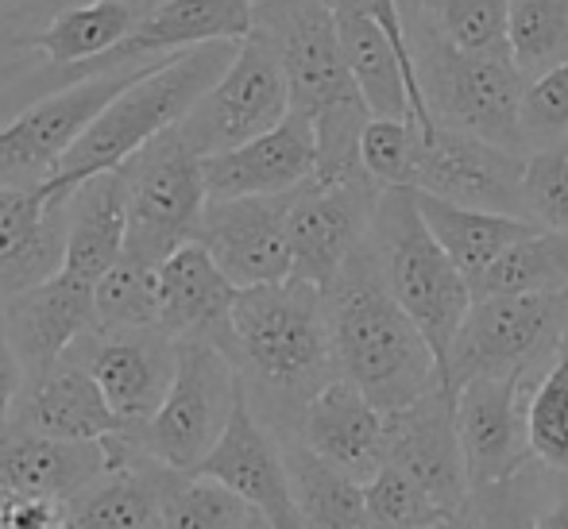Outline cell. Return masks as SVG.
I'll use <instances>...</instances> for the list:
<instances>
[{
    "label": "cell",
    "instance_id": "25",
    "mask_svg": "<svg viewBox=\"0 0 568 529\" xmlns=\"http://www.w3.org/2000/svg\"><path fill=\"white\" fill-rule=\"evenodd\" d=\"M333 16H337V35L344 62L352 70V82H356L359 98L367 101L372 116L387 120H418L422 132H434V116L426 109L418 82L406 70L398 47L390 43V35L379 28L375 16H367L356 0H329Z\"/></svg>",
    "mask_w": 568,
    "mask_h": 529
},
{
    "label": "cell",
    "instance_id": "27",
    "mask_svg": "<svg viewBox=\"0 0 568 529\" xmlns=\"http://www.w3.org/2000/svg\"><path fill=\"white\" fill-rule=\"evenodd\" d=\"M12 425L54 440H109L124 433V421L113 414L93 375L70 352L51 372L23 383Z\"/></svg>",
    "mask_w": 568,
    "mask_h": 529
},
{
    "label": "cell",
    "instance_id": "42",
    "mask_svg": "<svg viewBox=\"0 0 568 529\" xmlns=\"http://www.w3.org/2000/svg\"><path fill=\"white\" fill-rule=\"evenodd\" d=\"M523 135L526 151L549 147L568 135V62L541 74L538 82H526L523 98Z\"/></svg>",
    "mask_w": 568,
    "mask_h": 529
},
{
    "label": "cell",
    "instance_id": "9",
    "mask_svg": "<svg viewBox=\"0 0 568 529\" xmlns=\"http://www.w3.org/2000/svg\"><path fill=\"white\" fill-rule=\"evenodd\" d=\"M252 35L278 54L291 82V105L310 116V124L341 109L367 105L344 62L329 0H255Z\"/></svg>",
    "mask_w": 568,
    "mask_h": 529
},
{
    "label": "cell",
    "instance_id": "10",
    "mask_svg": "<svg viewBox=\"0 0 568 529\" xmlns=\"http://www.w3.org/2000/svg\"><path fill=\"white\" fill-rule=\"evenodd\" d=\"M159 62L120 70V74L85 78V82H74L67 90L47 93L16 120L0 124V186H43V182H51L70 151L78 147V140L93 128V120Z\"/></svg>",
    "mask_w": 568,
    "mask_h": 529
},
{
    "label": "cell",
    "instance_id": "44",
    "mask_svg": "<svg viewBox=\"0 0 568 529\" xmlns=\"http://www.w3.org/2000/svg\"><path fill=\"white\" fill-rule=\"evenodd\" d=\"M359 8H364L367 16H375L379 20V28L390 35V43L398 47V54H403L406 70H410L414 78V54H410V35H406V16H403V0H356ZM418 82V78H414Z\"/></svg>",
    "mask_w": 568,
    "mask_h": 529
},
{
    "label": "cell",
    "instance_id": "39",
    "mask_svg": "<svg viewBox=\"0 0 568 529\" xmlns=\"http://www.w3.org/2000/svg\"><path fill=\"white\" fill-rule=\"evenodd\" d=\"M418 151H422V124L418 120H387L372 116L359 140V163L367 179L379 182L383 190H414L418 174Z\"/></svg>",
    "mask_w": 568,
    "mask_h": 529
},
{
    "label": "cell",
    "instance_id": "33",
    "mask_svg": "<svg viewBox=\"0 0 568 529\" xmlns=\"http://www.w3.org/2000/svg\"><path fill=\"white\" fill-rule=\"evenodd\" d=\"M403 16L426 20L460 51L510 54V0H403Z\"/></svg>",
    "mask_w": 568,
    "mask_h": 529
},
{
    "label": "cell",
    "instance_id": "34",
    "mask_svg": "<svg viewBox=\"0 0 568 529\" xmlns=\"http://www.w3.org/2000/svg\"><path fill=\"white\" fill-rule=\"evenodd\" d=\"M557 479L561 476H554V471H546L538 460H530L518 476L503 479V484L476 487L468 507H464V526L468 529H538L541 507H546Z\"/></svg>",
    "mask_w": 568,
    "mask_h": 529
},
{
    "label": "cell",
    "instance_id": "15",
    "mask_svg": "<svg viewBox=\"0 0 568 529\" xmlns=\"http://www.w3.org/2000/svg\"><path fill=\"white\" fill-rule=\"evenodd\" d=\"M124 429L155 418L179 372V340L163 328H93L70 348Z\"/></svg>",
    "mask_w": 568,
    "mask_h": 529
},
{
    "label": "cell",
    "instance_id": "41",
    "mask_svg": "<svg viewBox=\"0 0 568 529\" xmlns=\"http://www.w3.org/2000/svg\"><path fill=\"white\" fill-rule=\"evenodd\" d=\"M364 499H367L372 518L383 529H429L445 518V510L437 507L406 471H398L395 464H383V468L367 479Z\"/></svg>",
    "mask_w": 568,
    "mask_h": 529
},
{
    "label": "cell",
    "instance_id": "51",
    "mask_svg": "<svg viewBox=\"0 0 568 529\" xmlns=\"http://www.w3.org/2000/svg\"><path fill=\"white\" fill-rule=\"evenodd\" d=\"M23 0H0V12H8V8H20Z\"/></svg>",
    "mask_w": 568,
    "mask_h": 529
},
{
    "label": "cell",
    "instance_id": "36",
    "mask_svg": "<svg viewBox=\"0 0 568 529\" xmlns=\"http://www.w3.org/2000/svg\"><path fill=\"white\" fill-rule=\"evenodd\" d=\"M526 440L541 468L554 476H568V340L530 390Z\"/></svg>",
    "mask_w": 568,
    "mask_h": 529
},
{
    "label": "cell",
    "instance_id": "14",
    "mask_svg": "<svg viewBox=\"0 0 568 529\" xmlns=\"http://www.w3.org/2000/svg\"><path fill=\"white\" fill-rule=\"evenodd\" d=\"M541 372L546 367L479 375L456 387V433H460L471 491L503 484L534 460L530 440H526V406H530V390Z\"/></svg>",
    "mask_w": 568,
    "mask_h": 529
},
{
    "label": "cell",
    "instance_id": "18",
    "mask_svg": "<svg viewBox=\"0 0 568 529\" xmlns=\"http://www.w3.org/2000/svg\"><path fill=\"white\" fill-rule=\"evenodd\" d=\"M74 190L0 186V309L51 283L67 263Z\"/></svg>",
    "mask_w": 568,
    "mask_h": 529
},
{
    "label": "cell",
    "instance_id": "43",
    "mask_svg": "<svg viewBox=\"0 0 568 529\" xmlns=\"http://www.w3.org/2000/svg\"><path fill=\"white\" fill-rule=\"evenodd\" d=\"M23 383H28V372H23L20 356H16L12 340H8L4 317H0V425L12 421L16 403L23 395Z\"/></svg>",
    "mask_w": 568,
    "mask_h": 529
},
{
    "label": "cell",
    "instance_id": "45",
    "mask_svg": "<svg viewBox=\"0 0 568 529\" xmlns=\"http://www.w3.org/2000/svg\"><path fill=\"white\" fill-rule=\"evenodd\" d=\"M36 35L39 31L31 28L28 20H20L12 8L0 12V67H12V62H23V59H31V54H39Z\"/></svg>",
    "mask_w": 568,
    "mask_h": 529
},
{
    "label": "cell",
    "instance_id": "49",
    "mask_svg": "<svg viewBox=\"0 0 568 529\" xmlns=\"http://www.w3.org/2000/svg\"><path fill=\"white\" fill-rule=\"evenodd\" d=\"M429 529H468V526H464V515H445L442 522L429 526Z\"/></svg>",
    "mask_w": 568,
    "mask_h": 529
},
{
    "label": "cell",
    "instance_id": "26",
    "mask_svg": "<svg viewBox=\"0 0 568 529\" xmlns=\"http://www.w3.org/2000/svg\"><path fill=\"white\" fill-rule=\"evenodd\" d=\"M310 452L329 460L333 468L348 471L352 479L367 484L383 468V445H387V414L344 375L325 383L310 398L302 414L298 437Z\"/></svg>",
    "mask_w": 568,
    "mask_h": 529
},
{
    "label": "cell",
    "instance_id": "8",
    "mask_svg": "<svg viewBox=\"0 0 568 529\" xmlns=\"http://www.w3.org/2000/svg\"><path fill=\"white\" fill-rule=\"evenodd\" d=\"M568 340V291L476 298L456 333L445 383L456 390L479 375L549 367Z\"/></svg>",
    "mask_w": 568,
    "mask_h": 529
},
{
    "label": "cell",
    "instance_id": "38",
    "mask_svg": "<svg viewBox=\"0 0 568 529\" xmlns=\"http://www.w3.org/2000/svg\"><path fill=\"white\" fill-rule=\"evenodd\" d=\"M252 518L240 495L202 476H174L163 499V529H244Z\"/></svg>",
    "mask_w": 568,
    "mask_h": 529
},
{
    "label": "cell",
    "instance_id": "3",
    "mask_svg": "<svg viewBox=\"0 0 568 529\" xmlns=\"http://www.w3.org/2000/svg\"><path fill=\"white\" fill-rule=\"evenodd\" d=\"M236 51L240 43H205L151 67L140 82L128 85L113 105L93 120V128L78 140V147L70 151L67 163L47 186L74 190L93 174L120 171L135 151L155 143L159 135L179 128L194 112L197 101L225 78Z\"/></svg>",
    "mask_w": 568,
    "mask_h": 529
},
{
    "label": "cell",
    "instance_id": "48",
    "mask_svg": "<svg viewBox=\"0 0 568 529\" xmlns=\"http://www.w3.org/2000/svg\"><path fill=\"white\" fill-rule=\"evenodd\" d=\"M31 59H36V54H31ZM31 59H23V62H31ZM23 62H12V67H0V90H4V85L12 82L16 74H20V70H23Z\"/></svg>",
    "mask_w": 568,
    "mask_h": 529
},
{
    "label": "cell",
    "instance_id": "11",
    "mask_svg": "<svg viewBox=\"0 0 568 529\" xmlns=\"http://www.w3.org/2000/svg\"><path fill=\"white\" fill-rule=\"evenodd\" d=\"M291 82L278 54L260 35H247L225 78L197 101L179 132L197 155L210 159L267 135L291 116Z\"/></svg>",
    "mask_w": 568,
    "mask_h": 529
},
{
    "label": "cell",
    "instance_id": "23",
    "mask_svg": "<svg viewBox=\"0 0 568 529\" xmlns=\"http://www.w3.org/2000/svg\"><path fill=\"white\" fill-rule=\"evenodd\" d=\"M109 464L105 440H54L0 425V499L70 502Z\"/></svg>",
    "mask_w": 568,
    "mask_h": 529
},
{
    "label": "cell",
    "instance_id": "13",
    "mask_svg": "<svg viewBox=\"0 0 568 529\" xmlns=\"http://www.w3.org/2000/svg\"><path fill=\"white\" fill-rule=\"evenodd\" d=\"M383 186L364 179L352 182H306L294 190L291 197V255H294V275L302 283L329 291L344 271V263L359 252L367 236H372L375 205H379Z\"/></svg>",
    "mask_w": 568,
    "mask_h": 529
},
{
    "label": "cell",
    "instance_id": "12",
    "mask_svg": "<svg viewBox=\"0 0 568 529\" xmlns=\"http://www.w3.org/2000/svg\"><path fill=\"white\" fill-rule=\"evenodd\" d=\"M523 179L526 151L499 147L491 140L442 124L434 132H422L418 174H414V190H422V194H434L442 202L464 205V210L530 221Z\"/></svg>",
    "mask_w": 568,
    "mask_h": 529
},
{
    "label": "cell",
    "instance_id": "17",
    "mask_svg": "<svg viewBox=\"0 0 568 529\" xmlns=\"http://www.w3.org/2000/svg\"><path fill=\"white\" fill-rule=\"evenodd\" d=\"M291 197H210L197 244L213 255L236 291L286 283L294 275L291 255Z\"/></svg>",
    "mask_w": 568,
    "mask_h": 529
},
{
    "label": "cell",
    "instance_id": "37",
    "mask_svg": "<svg viewBox=\"0 0 568 529\" xmlns=\"http://www.w3.org/2000/svg\"><path fill=\"white\" fill-rule=\"evenodd\" d=\"M98 328H159V267L124 260L93 291Z\"/></svg>",
    "mask_w": 568,
    "mask_h": 529
},
{
    "label": "cell",
    "instance_id": "24",
    "mask_svg": "<svg viewBox=\"0 0 568 529\" xmlns=\"http://www.w3.org/2000/svg\"><path fill=\"white\" fill-rule=\"evenodd\" d=\"M12 340L16 356H20L28 379L51 372L82 336L98 328V306H93V286L78 283L70 275H54L51 283L36 286V291L20 294L0 309Z\"/></svg>",
    "mask_w": 568,
    "mask_h": 529
},
{
    "label": "cell",
    "instance_id": "46",
    "mask_svg": "<svg viewBox=\"0 0 568 529\" xmlns=\"http://www.w3.org/2000/svg\"><path fill=\"white\" fill-rule=\"evenodd\" d=\"M78 4H90V0H23L20 8H12L20 20H28L36 31H43L47 23L54 20L59 12H67V8H78ZM128 4H135V8H143V12H151L155 4H163V0H128Z\"/></svg>",
    "mask_w": 568,
    "mask_h": 529
},
{
    "label": "cell",
    "instance_id": "1",
    "mask_svg": "<svg viewBox=\"0 0 568 529\" xmlns=\"http://www.w3.org/2000/svg\"><path fill=\"white\" fill-rule=\"evenodd\" d=\"M236 352L232 364L240 387L275 440L298 437L310 398L337 379L325 291L286 278V283L252 286L236 298Z\"/></svg>",
    "mask_w": 568,
    "mask_h": 529
},
{
    "label": "cell",
    "instance_id": "6",
    "mask_svg": "<svg viewBox=\"0 0 568 529\" xmlns=\"http://www.w3.org/2000/svg\"><path fill=\"white\" fill-rule=\"evenodd\" d=\"M120 179H124L128 205L124 255L159 267L179 247L197 244L210 190H205L202 155L182 140L179 128L135 151L120 166Z\"/></svg>",
    "mask_w": 568,
    "mask_h": 529
},
{
    "label": "cell",
    "instance_id": "47",
    "mask_svg": "<svg viewBox=\"0 0 568 529\" xmlns=\"http://www.w3.org/2000/svg\"><path fill=\"white\" fill-rule=\"evenodd\" d=\"M538 529H568V476L557 479V487L549 491L546 507H541Z\"/></svg>",
    "mask_w": 568,
    "mask_h": 529
},
{
    "label": "cell",
    "instance_id": "40",
    "mask_svg": "<svg viewBox=\"0 0 568 529\" xmlns=\"http://www.w3.org/2000/svg\"><path fill=\"white\" fill-rule=\"evenodd\" d=\"M526 216L538 228L568 232V135L549 147L526 151Z\"/></svg>",
    "mask_w": 568,
    "mask_h": 529
},
{
    "label": "cell",
    "instance_id": "31",
    "mask_svg": "<svg viewBox=\"0 0 568 529\" xmlns=\"http://www.w3.org/2000/svg\"><path fill=\"white\" fill-rule=\"evenodd\" d=\"M143 16L148 12L128 0H90V4L54 16L36 35V51L54 67H85V62L116 51L140 28Z\"/></svg>",
    "mask_w": 568,
    "mask_h": 529
},
{
    "label": "cell",
    "instance_id": "4",
    "mask_svg": "<svg viewBox=\"0 0 568 529\" xmlns=\"http://www.w3.org/2000/svg\"><path fill=\"white\" fill-rule=\"evenodd\" d=\"M406 35H410L414 78L434 124L479 135L510 151H526V78L518 74L510 54L460 51L418 16H406Z\"/></svg>",
    "mask_w": 568,
    "mask_h": 529
},
{
    "label": "cell",
    "instance_id": "22",
    "mask_svg": "<svg viewBox=\"0 0 568 529\" xmlns=\"http://www.w3.org/2000/svg\"><path fill=\"white\" fill-rule=\"evenodd\" d=\"M210 197H283L314 182L317 135L310 116H291L244 147L202 159Z\"/></svg>",
    "mask_w": 568,
    "mask_h": 529
},
{
    "label": "cell",
    "instance_id": "21",
    "mask_svg": "<svg viewBox=\"0 0 568 529\" xmlns=\"http://www.w3.org/2000/svg\"><path fill=\"white\" fill-rule=\"evenodd\" d=\"M105 471L62 502L67 529H163V499L179 471L143 456L120 433L105 440Z\"/></svg>",
    "mask_w": 568,
    "mask_h": 529
},
{
    "label": "cell",
    "instance_id": "5",
    "mask_svg": "<svg viewBox=\"0 0 568 529\" xmlns=\"http://www.w3.org/2000/svg\"><path fill=\"white\" fill-rule=\"evenodd\" d=\"M372 247L379 255V267L387 286L395 291L398 306L414 317L422 336L434 348L442 372L449 367L456 333L468 317L471 294L468 278L449 260L434 232L426 228L414 190H383L372 221Z\"/></svg>",
    "mask_w": 568,
    "mask_h": 529
},
{
    "label": "cell",
    "instance_id": "7",
    "mask_svg": "<svg viewBox=\"0 0 568 529\" xmlns=\"http://www.w3.org/2000/svg\"><path fill=\"white\" fill-rule=\"evenodd\" d=\"M240 398V372L210 344H179V372L155 418L132 425L120 437L179 476H197L225 437Z\"/></svg>",
    "mask_w": 568,
    "mask_h": 529
},
{
    "label": "cell",
    "instance_id": "29",
    "mask_svg": "<svg viewBox=\"0 0 568 529\" xmlns=\"http://www.w3.org/2000/svg\"><path fill=\"white\" fill-rule=\"evenodd\" d=\"M414 197H418L426 228L434 232L437 244L449 252V260L460 267L468 286H476V278L484 275L510 244H518V240H526L530 232H538V224L518 221V216L464 210V205L442 202V197L422 194V190H414Z\"/></svg>",
    "mask_w": 568,
    "mask_h": 529
},
{
    "label": "cell",
    "instance_id": "20",
    "mask_svg": "<svg viewBox=\"0 0 568 529\" xmlns=\"http://www.w3.org/2000/svg\"><path fill=\"white\" fill-rule=\"evenodd\" d=\"M236 298L202 244H186L159 263V328L179 344H210L232 359L236 352Z\"/></svg>",
    "mask_w": 568,
    "mask_h": 529
},
{
    "label": "cell",
    "instance_id": "28",
    "mask_svg": "<svg viewBox=\"0 0 568 529\" xmlns=\"http://www.w3.org/2000/svg\"><path fill=\"white\" fill-rule=\"evenodd\" d=\"M128 244V205L120 171L93 174L70 194V232L62 275L93 286L124 260Z\"/></svg>",
    "mask_w": 568,
    "mask_h": 529
},
{
    "label": "cell",
    "instance_id": "30",
    "mask_svg": "<svg viewBox=\"0 0 568 529\" xmlns=\"http://www.w3.org/2000/svg\"><path fill=\"white\" fill-rule=\"evenodd\" d=\"M286 471H291L294 502L306 529H383L367 510L364 484L348 471L333 468L302 440H278Z\"/></svg>",
    "mask_w": 568,
    "mask_h": 529
},
{
    "label": "cell",
    "instance_id": "19",
    "mask_svg": "<svg viewBox=\"0 0 568 529\" xmlns=\"http://www.w3.org/2000/svg\"><path fill=\"white\" fill-rule=\"evenodd\" d=\"M197 476L213 479V484L229 487L232 495H240L255 515L267 518L271 529H306L298 515V502H294L283 448H278V440L252 414L244 387H240L236 410H232L225 437L213 448L210 460L197 468Z\"/></svg>",
    "mask_w": 568,
    "mask_h": 529
},
{
    "label": "cell",
    "instance_id": "2",
    "mask_svg": "<svg viewBox=\"0 0 568 529\" xmlns=\"http://www.w3.org/2000/svg\"><path fill=\"white\" fill-rule=\"evenodd\" d=\"M325 314L337 372L356 383L383 414L406 410L437 383H445L429 340L387 286L372 236L325 291Z\"/></svg>",
    "mask_w": 568,
    "mask_h": 529
},
{
    "label": "cell",
    "instance_id": "35",
    "mask_svg": "<svg viewBox=\"0 0 568 529\" xmlns=\"http://www.w3.org/2000/svg\"><path fill=\"white\" fill-rule=\"evenodd\" d=\"M510 59L526 82L568 62V0H510Z\"/></svg>",
    "mask_w": 568,
    "mask_h": 529
},
{
    "label": "cell",
    "instance_id": "32",
    "mask_svg": "<svg viewBox=\"0 0 568 529\" xmlns=\"http://www.w3.org/2000/svg\"><path fill=\"white\" fill-rule=\"evenodd\" d=\"M568 291V232L538 228L526 240L510 244L484 275L476 278L471 294H557Z\"/></svg>",
    "mask_w": 568,
    "mask_h": 529
},
{
    "label": "cell",
    "instance_id": "16",
    "mask_svg": "<svg viewBox=\"0 0 568 529\" xmlns=\"http://www.w3.org/2000/svg\"><path fill=\"white\" fill-rule=\"evenodd\" d=\"M383 464L406 471L445 515H464L471 499V479L460 433H456V390L449 383H437L406 410L387 414Z\"/></svg>",
    "mask_w": 568,
    "mask_h": 529
},
{
    "label": "cell",
    "instance_id": "50",
    "mask_svg": "<svg viewBox=\"0 0 568 529\" xmlns=\"http://www.w3.org/2000/svg\"><path fill=\"white\" fill-rule=\"evenodd\" d=\"M244 529H271V526H267V518L255 515V510H252V518H247V526H244Z\"/></svg>",
    "mask_w": 568,
    "mask_h": 529
}]
</instances>
